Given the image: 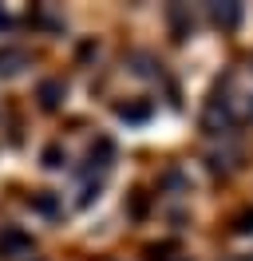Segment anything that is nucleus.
<instances>
[{
    "label": "nucleus",
    "instance_id": "nucleus-1",
    "mask_svg": "<svg viewBox=\"0 0 253 261\" xmlns=\"http://www.w3.org/2000/svg\"><path fill=\"white\" fill-rule=\"evenodd\" d=\"M24 64H28V56H24L20 48H4L0 51V75H16Z\"/></svg>",
    "mask_w": 253,
    "mask_h": 261
},
{
    "label": "nucleus",
    "instance_id": "nucleus-2",
    "mask_svg": "<svg viewBox=\"0 0 253 261\" xmlns=\"http://www.w3.org/2000/svg\"><path fill=\"white\" fill-rule=\"evenodd\" d=\"M56 95H60V87H56V83H44V103L47 107H56Z\"/></svg>",
    "mask_w": 253,
    "mask_h": 261
},
{
    "label": "nucleus",
    "instance_id": "nucleus-3",
    "mask_svg": "<svg viewBox=\"0 0 253 261\" xmlns=\"http://www.w3.org/2000/svg\"><path fill=\"white\" fill-rule=\"evenodd\" d=\"M0 28H8V16H4V12H0Z\"/></svg>",
    "mask_w": 253,
    "mask_h": 261
},
{
    "label": "nucleus",
    "instance_id": "nucleus-4",
    "mask_svg": "<svg viewBox=\"0 0 253 261\" xmlns=\"http://www.w3.org/2000/svg\"><path fill=\"white\" fill-rule=\"evenodd\" d=\"M249 261H253V257H249Z\"/></svg>",
    "mask_w": 253,
    "mask_h": 261
}]
</instances>
